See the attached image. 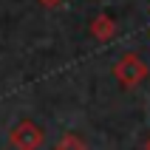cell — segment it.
<instances>
[{
    "instance_id": "cell-1",
    "label": "cell",
    "mask_w": 150,
    "mask_h": 150,
    "mask_svg": "<svg viewBox=\"0 0 150 150\" xmlns=\"http://www.w3.org/2000/svg\"><path fill=\"white\" fill-rule=\"evenodd\" d=\"M116 74L125 79V82H136V79H142L144 76V65L142 62H136V57H127L122 65L116 68Z\"/></svg>"
},
{
    "instance_id": "cell-2",
    "label": "cell",
    "mask_w": 150,
    "mask_h": 150,
    "mask_svg": "<svg viewBox=\"0 0 150 150\" xmlns=\"http://www.w3.org/2000/svg\"><path fill=\"white\" fill-rule=\"evenodd\" d=\"M147 150H150V144H147Z\"/></svg>"
}]
</instances>
